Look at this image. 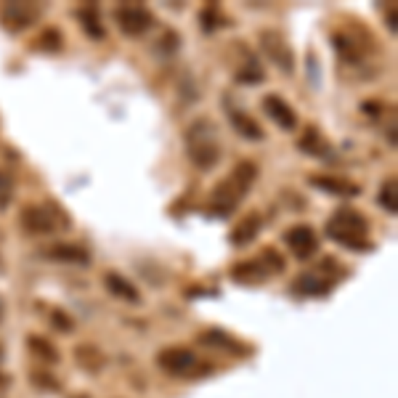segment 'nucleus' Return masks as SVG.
Segmentation results:
<instances>
[{"instance_id":"obj_1","label":"nucleus","mask_w":398,"mask_h":398,"mask_svg":"<svg viewBox=\"0 0 398 398\" xmlns=\"http://www.w3.org/2000/svg\"><path fill=\"white\" fill-rule=\"evenodd\" d=\"M258 178V167L255 162H239L231 170V176L218 183L213 189V199H210V213H215L220 218H229L239 207V202L250 191V186Z\"/></svg>"},{"instance_id":"obj_2","label":"nucleus","mask_w":398,"mask_h":398,"mask_svg":"<svg viewBox=\"0 0 398 398\" xmlns=\"http://www.w3.org/2000/svg\"><path fill=\"white\" fill-rule=\"evenodd\" d=\"M327 237L332 242L342 244L345 250H356V253H364L369 250V220L364 218L358 210H351V207H342L338 210L332 218L327 220Z\"/></svg>"},{"instance_id":"obj_3","label":"nucleus","mask_w":398,"mask_h":398,"mask_svg":"<svg viewBox=\"0 0 398 398\" xmlns=\"http://www.w3.org/2000/svg\"><path fill=\"white\" fill-rule=\"evenodd\" d=\"M186 146H189V157L191 162L202 167V170H210L215 162L220 159V146H218V130L213 125V119H197L189 133H186Z\"/></svg>"},{"instance_id":"obj_4","label":"nucleus","mask_w":398,"mask_h":398,"mask_svg":"<svg viewBox=\"0 0 398 398\" xmlns=\"http://www.w3.org/2000/svg\"><path fill=\"white\" fill-rule=\"evenodd\" d=\"M157 364L162 372H167L173 377H199V375H207L210 372V366L199 369L202 361L189 348H165L157 356Z\"/></svg>"},{"instance_id":"obj_5","label":"nucleus","mask_w":398,"mask_h":398,"mask_svg":"<svg viewBox=\"0 0 398 398\" xmlns=\"http://www.w3.org/2000/svg\"><path fill=\"white\" fill-rule=\"evenodd\" d=\"M115 21H117L119 32L128 35V38H141V35H146V32L157 24L154 14H152L146 5H141V3L117 5V8H115Z\"/></svg>"},{"instance_id":"obj_6","label":"nucleus","mask_w":398,"mask_h":398,"mask_svg":"<svg viewBox=\"0 0 398 398\" xmlns=\"http://www.w3.org/2000/svg\"><path fill=\"white\" fill-rule=\"evenodd\" d=\"M260 51L274 61L284 75H292L295 72V51H292V45L287 43V38L281 32H277V30H263L260 32Z\"/></svg>"},{"instance_id":"obj_7","label":"nucleus","mask_w":398,"mask_h":398,"mask_svg":"<svg viewBox=\"0 0 398 398\" xmlns=\"http://www.w3.org/2000/svg\"><path fill=\"white\" fill-rule=\"evenodd\" d=\"M40 14H43V8L38 3H5L0 8V24H3L5 32L16 35V32L30 30L40 19Z\"/></svg>"},{"instance_id":"obj_8","label":"nucleus","mask_w":398,"mask_h":398,"mask_svg":"<svg viewBox=\"0 0 398 398\" xmlns=\"http://www.w3.org/2000/svg\"><path fill=\"white\" fill-rule=\"evenodd\" d=\"M284 244L290 247V253L298 260H311L318 253V237L316 231L305 223H298L292 229H287L284 234Z\"/></svg>"},{"instance_id":"obj_9","label":"nucleus","mask_w":398,"mask_h":398,"mask_svg":"<svg viewBox=\"0 0 398 398\" xmlns=\"http://www.w3.org/2000/svg\"><path fill=\"white\" fill-rule=\"evenodd\" d=\"M21 226L30 231V234H54L59 229L56 215L51 213L48 204H27L21 210Z\"/></svg>"},{"instance_id":"obj_10","label":"nucleus","mask_w":398,"mask_h":398,"mask_svg":"<svg viewBox=\"0 0 398 398\" xmlns=\"http://www.w3.org/2000/svg\"><path fill=\"white\" fill-rule=\"evenodd\" d=\"M263 112L274 119L281 130H295V128H298V115H295V109L281 99V96H277V93H268V96L263 99Z\"/></svg>"},{"instance_id":"obj_11","label":"nucleus","mask_w":398,"mask_h":398,"mask_svg":"<svg viewBox=\"0 0 398 398\" xmlns=\"http://www.w3.org/2000/svg\"><path fill=\"white\" fill-rule=\"evenodd\" d=\"M48 260H56V263H72V266H88L91 263V253L80 244H51L45 253H43Z\"/></svg>"},{"instance_id":"obj_12","label":"nucleus","mask_w":398,"mask_h":398,"mask_svg":"<svg viewBox=\"0 0 398 398\" xmlns=\"http://www.w3.org/2000/svg\"><path fill=\"white\" fill-rule=\"evenodd\" d=\"M104 284H106V290H109L117 300H122V303H133V305H139L141 303L139 287H136L130 279H125L122 274H117V271H109V274L104 277Z\"/></svg>"},{"instance_id":"obj_13","label":"nucleus","mask_w":398,"mask_h":398,"mask_svg":"<svg viewBox=\"0 0 398 398\" xmlns=\"http://www.w3.org/2000/svg\"><path fill=\"white\" fill-rule=\"evenodd\" d=\"M332 290V279L329 277H318V274H303L295 279L292 284V292L295 295H308V298H318V295H327Z\"/></svg>"},{"instance_id":"obj_14","label":"nucleus","mask_w":398,"mask_h":398,"mask_svg":"<svg viewBox=\"0 0 398 398\" xmlns=\"http://www.w3.org/2000/svg\"><path fill=\"white\" fill-rule=\"evenodd\" d=\"M260 226H263V220H260L258 213H247V215L234 226V231H231V244H234V247H247V244L255 242V237L260 234Z\"/></svg>"},{"instance_id":"obj_15","label":"nucleus","mask_w":398,"mask_h":398,"mask_svg":"<svg viewBox=\"0 0 398 398\" xmlns=\"http://www.w3.org/2000/svg\"><path fill=\"white\" fill-rule=\"evenodd\" d=\"M298 146H300V152H305V154H311V157L332 159V146H329V141L324 139L316 128H305V133H303V139L298 141Z\"/></svg>"},{"instance_id":"obj_16","label":"nucleus","mask_w":398,"mask_h":398,"mask_svg":"<svg viewBox=\"0 0 398 398\" xmlns=\"http://www.w3.org/2000/svg\"><path fill=\"white\" fill-rule=\"evenodd\" d=\"M231 279L237 284H263L268 279V271L260 260H244V263H237L231 268Z\"/></svg>"},{"instance_id":"obj_17","label":"nucleus","mask_w":398,"mask_h":398,"mask_svg":"<svg viewBox=\"0 0 398 398\" xmlns=\"http://www.w3.org/2000/svg\"><path fill=\"white\" fill-rule=\"evenodd\" d=\"M199 342L207 345V348H220V351H229V353H250V348H244L239 340H234L231 335H226L223 329H207L199 335Z\"/></svg>"},{"instance_id":"obj_18","label":"nucleus","mask_w":398,"mask_h":398,"mask_svg":"<svg viewBox=\"0 0 398 398\" xmlns=\"http://www.w3.org/2000/svg\"><path fill=\"white\" fill-rule=\"evenodd\" d=\"M311 186H316L327 194H335V197H356L358 186L351 183V180L335 178V176H314L311 178Z\"/></svg>"},{"instance_id":"obj_19","label":"nucleus","mask_w":398,"mask_h":398,"mask_svg":"<svg viewBox=\"0 0 398 398\" xmlns=\"http://www.w3.org/2000/svg\"><path fill=\"white\" fill-rule=\"evenodd\" d=\"M229 119L237 128L239 136L250 141H263V128L258 125V119H253L244 109H229Z\"/></svg>"},{"instance_id":"obj_20","label":"nucleus","mask_w":398,"mask_h":398,"mask_svg":"<svg viewBox=\"0 0 398 398\" xmlns=\"http://www.w3.org/2000/svg\"><path fill=\"white\" fill-rule=\"evenodd\" d=\"M332 43H335V51H338V54L345 61L356 64V61L364 59V45H358V43L351 38V35H345V32H338V35L332 38Z\"/></svg>"},{"instance_id":"obj_21","label":"nucleus","mask_w":398,"mask_h":398,"mask_svg":"<svg viewBox=\"0 0 398 398\" xmlns=\"http://www.w3.org/2000/svg\"><path fill=\"white\" fill-rule=\"evenodd\" d=\"M75 358H78V364L82 369H88V372H99L101 366H104V353H101L96 345H91V342H85V345H78V351H75Z\"/></svg>"},{"instance_id":"obj_22","label":"nucleus","mask_w":398,"mask_h":398,"mask_svg":"<svg viewBox=\"0 0 398 398\" xmlns=\"http://www.w3.org/2000/svg\"><path fill=\"white\" fill-rule=\"evenodd\" d=\"M78 19L82 21V30H85L91 38H96V40L104 38V27L99 24V8H96V5H85V8H80Z\"/></svg>"},{"instance_id":"obj_23","label":"nucleus","mask_w":398,"mask_h":398,"mask_svg":"<svg viewBox=\"0 0 398 398\" xmlns=\"http://www.w3.org/2000/svg\"><path fill=\"white\" fill-rule=\"evenodd\" d=\"M27 345H30V351H32L38 358H43L45 364H56V361H59V351H56L51 342H45L43 338H38V335H30V338H27Z\"/></svg>"},{"instance_id":"obj_24","label":"nucleus","mask_w":398,"mask_h":398,"mask_svg":"<svg viewBox=\"0 0 398 398\" xmlns=\"http://www.w3.org/2000/svg\"><path fill=\"white\" fill-rule=\"evenodd\" d=\"M396 189H398V183L396 178H388L382 186H379V204L390 213V215H396L398 213V199H396Z\"/></svg>"},{"instance_id":"obj_25","label":"nucleus","mask_w":398,"mask_h":398,"mask_svg":"<svg viewBox=\"0 0 398 398\" xmlns=\"http://www.w3.org/2000/svg\"><path fill=\"white\" fill-rule=\"evenodd\" d=\"M14 186H16L14 183V176L0 167V213L8 210V204L14 202Z\"/></svg>"},{"instance_id":"obj_26","label":"nucleus","mask_w":398,"mask_h":398,"mask_svg":"<svg viewBox=\"0 0 398 398\" xmlns=\"http://www.w3.org/2000/svg\"><path fill=\"white\" fill-rule=\"evenodd\" d=\"M263 78H266V75H263V69L258 67V61H255V59H250L237 72V80H239V82H260Z\"/></svg>"},{"instance_id":"obj_27","label":"nucleus","mask_w":398,"mask_h":398,"mask_svg":"<svg viewBox=\"0 0 398 398\" xmlns=\"http://www.w3.org/2000/svg\"><path fill=\"white\" fill-rule=\"evenodd\" d=\"M199 19H202V30H204V32H213L215 27H220L218 24L220 21L218 5H213V3H210V5H204V8H202V14H199Z\"/></svg>"},{"instance_id":"obj_28","label":"nucleus","mask_w":398,"mask_h":398,"mask_svg":"<svg viewBox=\"0 0 398 398\" xmlns=\"http://www.w3.org/2000/svg\"><path fill=\"white\" fill-rule=\"evenodd\" d=\"M51 321H54V327H56L59 332H72V329H75V318L67 316V314L59 311V308L51 311Z\"/></svg>"},{"instance_id":"obj_29","label":"nucleus","mask_w":398,"mask_h":398,"mask_svg":"<svg viewBox=\"0 0 398 398\" xmlns=\"http://www.w3.org/2000/svg\"><path fill=\"white\" fill-rule=\"evenodd\" d=\"M35 382H43L40 388H51V390H59V385H56V379H51V377H43V375H35Z\"/></svg>"},{"instance_id":"obj_30","label":"nucleus","mask_w":398,"mask_h":398,"mask_svg":"<svg viewBox=\"0 0 398 398\" xmlns=\"http://www.w3.org/2000/svg\"><path fill=\"white\" fill-rule=\"evenodd\" d=\"M5 385H8V377H5V375H0V388H5Z\"/></svg>"},{"instance_id":"obj_31","label":"nucleus","mask_w":398,"mask_h":398,"mask_svg":"<svg viewBox=\"0 0 398 398\" xmlns=\"http://www.w3.org/2000/svg\"><path fill=\"white\" fill-rule=\"evenodd\" d=\"M3 314H5V305H3V298H0V321H3Z\"/></svg>"},{"instance_id":"obj_32","label":"nucleus","mask_w":398,"mask_h":398,"mask_svg":"<svg viewBox=\"0 0 398 398\" xmlns=\"http://www.w3.org/2000/svg\"><path fill=\"white\" fill-rule=\"evenodd\" d=\"M72 398H88V396H72Z\"/></svg>"}]
</instances>
